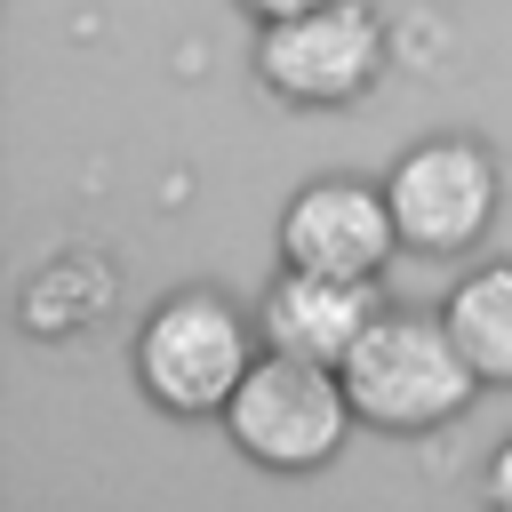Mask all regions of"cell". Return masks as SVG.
<instances>
[{"label": "cell", "instance_id": "6da1fadb", "mask_svg": "<svg viewBox=\"0 0 512 512\" xmlns=\"http://www.w3.org/2000/svg\"><path fill=\"white\" fill-rule=\"evenodd\" d=\"M480 368L464 360L448 320H416V312H376L360 328V344L344 352V392L368 424L384 432H432L472 400Z\"/></svg>", "mask_w": 512, "mask_h": 512}, {"label": "cell", "instance_id": "7a4b0ae2", "mask_svg": "<svg viewBox=\"0 0 512 512\" xmlns=\"http://www.w3.org/2000/svg\"><path fill=\"white\" fill-rule=\"evenodd\" d=\"M352 392H344V368L328 360H296V352H272L240 376V392L224 400V424H232V448L272 464V472H304V464H328L344 448V424H352Z\"/></svg>", "mask_w": 512, "mask_h": 512}, {"label": "cell", "instance_id": "3957f363", "mask_svg": "<svg viewBox=\"0 0 512 512\" xmlns=\"http://www.w3.org/2000/svg\"><path fill=\"white\" fill-rule=\"evenodd\" d=\"M256 368L248 352V320L216 296V288H176L144 328H136V376L168 416H208L240 392V376Z\"/></svg>", "mask_w": 512, "mask_h": 512}, {"label": "cell", "instance_id": "277c9868", "mask_svg": "<svg viewBox=\"0 0 512 512\" xmlns=\"http://www.w3.org/2000/svg\"><path fill=\"white\" fill-rule=\"evenodd\" d=\"M256 72L288 104H352L384 72V24L368 0H320L296 16H264Z\"/></svg>", "mask_w": 512, "mask_h": 512}, {"label": "cell", "instance_id": "5b68a950", "mask_svg": "<svg viewBox=\"0 0 512 512\" xmlns=\"http://www.w3.org/2000/svg\"><path fill=\"white\" fill-rule=\"evenodd\" d=\"M384 200H392V224L408 248L424 256H456L488 232L496 216V160L472 144V136H432L416 144L392 176H384Z\"/></svg>", "mask_w": 512, "mask_h": 512}, {"label": "cell", "instance_id": "8992f818", "mask_svg": "<svg viewBox=\"0 0 512 512\" xmlns=\"http://www.w3.org/2000/svg\"><path fill=\"white\" fill-rule=\"evenodd\" d=\"M400 224H392V200L360 176H320L288 200L280 216V248L288 264H312V272H344V280H376L384 256H392Z\"/></svg>", "mask_w": 512, "mask_h": 512}, {"label": "cell", "instance_id": "52a82bcc", "mask_svg": "<svg viewBox=\"0 0 512 512\" xmlns=\"http://www.w3.org/2000/svg\"><path fill=\"white\" fill-rule=\"evenodd\" d=\"M368 320H376V288L368 280H344V272H312V264H288L272 280V296H264L272 352L328 360V368H344V352L360 344Z\"/></svg>", "mask_w": 512, "mask_h": 512}, {"label": "cell", "instance_id": "ba28073f", "mask_svg": "<svg viewBox=\"0 0 512 512\" xmlns=\"http://www.w3.org/2000/svg\"><path fill=\"white\" fill-rule=\"evenodd\" d=\"M440 320L456 328V344L480 368V384H512V264H480L472 280H456Z\"/></svg>", "mask_w": 512, "mask_h": 512}, {"label": "cell", "instance_id": "9c48e42d", "mask_svg": "<svg viewBox=\"0 0 512 512\" xmlns=\"http://www.w3.org/2000/svg\"><path fill=\"white\" fill-rule=\"evenodd\" d=\"M112 312V264L104 256H56L24 288V328L32 336H80Z\"/></svg>", "mask_w": 512, "mask_h": 512}, {"label": "cell", "instance_id": "30bf717a", "mask_svg": "<svg viewBox=\"0 0 512 512\" xmlns=\"http://www.w3.org/2000/svg\"><path fill=\"white\" fill-rule=\"evenodd\" d=\"M488 496L512 512V440H504V448H496V464H488Z\"/></svg>", "mask_w": 512, "mask_h": 512}, {"label": "cell", "instance_id": "8fae6325", "mask_svg": "<svg viewBox=\"0 0 512 512\" xmlns=\"http://www.w3.org/2000/svg\"><path fill=\"white\" fill-rule=\"evenodd\" d=\"M248 16H296V8H320V0H240Z\"/></svg>", "mask_w": 512, "mask_h": 512}]
</instances>
